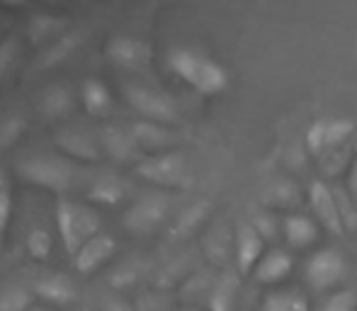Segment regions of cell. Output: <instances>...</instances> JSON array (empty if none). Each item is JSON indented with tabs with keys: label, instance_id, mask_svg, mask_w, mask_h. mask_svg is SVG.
Returning a JSON list of instances; mask_svg holds the SVG:
<instances>
[{
	"label": "cell",
	"instance_id": "cell-1",
	"mask_svg": "<svg viewBox=\"0 0 357 311\" xmlns=\"http://www.w3.org/2000/svg\"><path fill=\"white\" fill-rule=\"evenodd\" d=\"M168 68L199 95H219L229 85V73L212 56L192 47H175L168 52Z\"/></svg>",
	"mask_w": 357,
	"mask_h": 311
},
{
	"label": "cell",
	"instance_id": "cell-2",
	"mask_svg": "<svg viewBox=\"0 0 357 311\" xmlns=\"http://www.w3.org/2000/svg\"><path fill=\"white\" fill-rule=\"evenodd\" d=\"M17 173L22 180L42 190H49V192H56L59 197H63L71 190L75 178V168L71 160L54 153L24 156V158L17 160Z\"/></svg>",
	"mask_w": 357,
	"mask_h": 311
},
{
	"label": "cell",
	"instance_id": "cell-3",
	"mask_svg": "<svg viewBox=\"0 0 357 311\" xmlns=\"http://www.w3.org/2000/svg\"><path fill=\"white\" fill-rule=\"evenodd\" d=\"M56 229L61 236V243L66 253L75 258L80 248L88 243L90 238L100 234V217L90 207L78 202H71L66 197H59L56 202Z\"/></svg>",
	"mask_w": 357,
	"mask_h": 311
},
{
	"label": "cell",
	"instance_id": "cell-4",
	"mask_svg": "<svg viewBox=\"0 0 357 311\" xmlns=\"http://www.w3.org/2000/svg\"><path fill=\"white\" fill-rule=\"evenodd\" d=\"M137 175L165 190H183L192 183L190 165L180 151H165L155 156H146L142 163L134 165Z\"/></svg>",
	"mask_w": 357,
	"mask_h": 311
},
{
	"label": "cell",
	"instance_id": "cell-5",
	"mask_svg": "<svg viewBox=\"0 0 357 311\" xmlns=\"http://www.w3.org/2000/svg\"><path fill=\"white\" fill-rule=\"evenodd\" d=\"M355 134V122L345 117H324L316 119L309 127L304 139V146L309 156L314 158H324V156L338 151V149L350 146V139Z\"/></svg>",
	"mask_w": 357,
	"mask_h": 311
},
{
	"label": "cell",
	"instance_id": "cell-6",
	"mask_svg": "<svg viewBox=\"0 0 357 311\" xmlns=\"http://www.w3.org/2000/svg\"><path fill=\"white\" fill-rule=\"evenodd\" d=\"M304 278L314 292H331L348 278V260L340 250L321 248L306 260Z\"/></svg>",
	"mask_w": 357,
	"mask_h": 311
},
{
	"label": "cell",
	"instance_id": "cell-7",
	"mask_svg": "<svg viewBox=\"0 0 357 311\" xmlns=\"http://www.w3.org/2000/svg\"><path fill=\"white\" fill-rule=\"evenodd\" d=\"M124 95H127V103L137 109L139 114H144L149 122L155 124H175L178 122V105L163 90L149 88V85H139L132 83L124 88Z\"/></svg>",
	"mask_w": 357,
	"mask_h": 311
},
{
	"label": "cell",
	"instance_id": "cell-8",
	"mask_svg": "<svg viewBox=\"0 0 357 311\" xmlns=\"http://www.w3.org/2000/svg\"><path fill=\"white\" fill-rule=\"evenodd\" d=\"M170 212V199L160 192L153 195H144L139 197L132 207L124 212L122 217V227L127 229L129 234L137 236H149L153 232H158L160 224L168 219Z\"/></svg>",
	"mask_w": 357,
	"mask_h": 311
},
{
	"label": "cell",
	"instance_id": "cell-9",
	"mask_svg": "<svg viewBox=\"0 0 357 311\" xmlns=\"http://www.w3.org/2000/svg\"><path fill=\"white\" fill-rule=\"evenodd\" d=\"M107 59L127 71H146L153 63V47L144 39L117 34L107 42Z\"/></svg>",
	"mask_w": 357,
	"mask_h": 311
},
{
	"label": "cell",
	"instance_id": "cell-10",
	"mask_svg": "<svg viewBox=\"0 0 357 311\" xmlns=\"http://www.w3.org/2000/svg\"><path fill=\"white\" fill-rule=\"evenodd\" d=\"M306 199H309V207H311V212H314V219L319 227H324L326 232L338 234V236L345 234L333 188H331L326 180H311L309 190H306Z\"/></svg>",
	"mask_w": 357,
	"mask_h": 311
},
{
	"label": "cell",
	"instance_id": "cell-11",
	"mask_svg": "<svg viewBox=\"0 0 357 311\" xmlns=\"http://www.w3.org/2000/svg\"><path fill=\"white\" fill-rule=\"evenodd\" d=\"M100 146H102L105 153L112 156V158L119 160V163H134L137 165L146 158L144 151L139 149L137 139H134L132 129L117 127V124L105 127L102 132H100Z\"/></svg>",
	"mask_w": 357,
	"mask_h": 311
},
{
	"label": "cell",
	"instance_id": "cell-12",
	"mask_svg": "<svg viewBox=\"0 0 357 311\" xmlns=\"http://www.w3.org/2000/svg\"><path fill=\"white\" fill-rule=\"evenodd\" d=\"M265 241L263 236L255 232V227L250 222H243L236 227L234 236V258L236 268L241 273H253L255 265L260 263V258L265 255Z\"/></svg>",
	"mask_w": 357,
	"mask_h": 311
},
{
	"label": "cell",
	"instance_id": "cell-13",
	"mask_svg": "<svg viewBox=\"0 0 357 311\" xmlns=\"http://www.w3.org/2000/svg\"><path fill=\"white\" fill-rule=\"evenodd\" d=\"M56 142V149L63 151L71 158H80V160H98L102 156V146H100V137H93L88 129L83 127H68L56 132L54 137Z\"/></svg>",
	"mask_w": 357,
	"mask_h": 311
},
{
	"label": "cell",
	"instance_id": "cell-14",
	"mask_svg": "<svg viewBox=\"0 0 357 311\" xmlns=\"http://www.w3.org/2000/svg\"><path fill=\"white\" fill-rule=\"evenodd\" d=\"M117 250V241L107 234H98L95 238H90L83 248L75 253L73 268L80 275H93L95 270H100Z\"/></svg>",
	"mask_w": 357,
	"mask_h": 311
},
{
	"label": "cell",
	"instance_id": "cell-15",
	"mask_svg": "<svg viewBox=\"0 0 357 311\" xmlns=\"http://www.w3.org/2000/svg\"><path fill=\"white\" fill-rule=\"evenodd\" d=\"M85 42V32L83 29H68L63 37H59L54 44H49L42 52V56L37 59V71H52V68L66 63L68 59L83 47Z\"/></svg>",
	"mask_w": 357,
	"mask_h": 311
},
{
	"label": "cell",
	"instance_id": "cell-16",
	"mask_svg": "<svg viewBox=\"0 0 357 311\" xmlns=\"http://www.w3.org/2000/svg\"><path fill=\"white\" fill-rule=\"evenodd\" d=\"M282 236L289 248L306 250L319 241V224H316V219L306 217V214H299V212L284 214Z\"/></svg>",
	"mask_w": 357,
	"mask_h": 311
},
{
	"label": "cell",
	"instance_id": "cell-17",
	"mask_svg": "<svg viewBox=\"0 0 357 311\" xmlns=\"http://www.w3.org/2000/svg\"><path fill=\"white\" fill-rule=\"evenodd\" d=\"M68 32V17L54 13H34L27 20V39L39 47V44L56 42L59 37Z\"/></svg>",
	"mask_w": 357,
	"mask_h": 311
},
{
	"label": "cell",
	"instance_id": "cell-18",
	"mask_svg": "<svg viewBox=\"0 0 357 311\" xmlns=\"http://www.w3.org/2000/svg\"><path fill=\"white\" fill-rule=\"evenodd\" d=\"M132 134L137 139L139 149L144 153H165V151H173L175 146V134L170 129H165L163 124H155L149 122V119H142L132 127Z\"/></svg>",
	"mask_w": 357,
	"mask_h": 311
},
{
	"label": "cell",
	"instance_id": "cell-19",
	"mask_svg": "<svg viewBox=\"0 0 357 311\" xmlns=\"http://www.w3.org/2000/svg\"><path fill=\"white\" fill-rule=\"evenodd\" d=\"M291 268H294L291 253H287L282 248H270L268 253L260 258V263L255 265L253 275L260 285H280L289 278Z\"/></svg>",
	"mask_w": 357,
	"mask_h": 311
},
{
	"label": "cell",
	"instance_id": "cell-20",
	"mask_svg": "<svg viewBox=\"0 0 357 311\" xmlns=\"http://www.w3.org/2000/svg\"><path fill=\"white\" fill-rule=\"evenodd\" d=\"M75 109V95L68 85L54 83L39 95V112L47 119H63Z\"/></svg>",
	"mask_w": 357,
	"mask_h": 311
},
{
	"label": "cell",
	"instance_id": "cell-21",
	"mask_svg": "<svg viewBox=\"0 0 357 311\" xmlns=\"http://www.w3.org/2000/svg\"><path fill=\"white\" fill-rule=\"evenodd\" d=\"M32 292L54 307H66L75 299V285L66 275H47V278H39L34 282Z\"/></svg>",
	"mask_w": 357,
	"mask_h": 311
},
{
	"label": "cell",
	"instance_id": "cell-22",
	"mask_svg": "<svg viewBox=\"0 0 357 311\" xmlns=\"http://www.w3.org/2000/svg\"><path fill=\"white\" fill-rule=\"evenodd\" d=\"M129 188L122 178L112 173H100L98 178L90 183L88 188V199L95 204H105V207H114L127 197Z\"/></svg>",
	"mask_w": 357,
	"mask_h": 311
},
{
	"label": "cell",
	"instance_id": "cell-23",
	"mask_svg": "<svg viewBox=\"0 0 357 311\" xmlns=\"http://www.w3.org/2000/svg\"><path fill=\"white\" fill-rule=\"evenodd\" d=\"M80 100L90 117H107L112 112V93L100 78H85L80 83Z\"/></svg>",
	"mask_w": 357,
	"mask_h": 311
},
{
	"label": "cell",
	"instance_id": "cell-24",
	"mask_svg": "<svg viewBox=\"0 0 357 311\" xmlns=\"http://www.w3.org/2000/svg\"><path fill=\"white\" fill-rule=\"evenodd\" d=\"M263 199L273 212H289L291 214V209L299 207V202H301V190L291 178H278L268 185Z\"/></svg>",
	"mask_w": 357,
	"mask_h": 311
},
{
	"label": "cell",
	"instance_id": "cell-25",
	"mask_svg": "<svg viewBox=\"0 0 357 311\" xmlns=\"http://www.w3.org/2000/svg\"><path fill=\"white\" fill-rule=\"evenodd\" d=\"M260 311H311L309 297L296 287L275 289L260 304Z\"/></svg>",
	"mask_w": 357,
	"mask_h": 311
},
{
	"label": "cell",
	"instance_id": "cell-26",
	"mask_svg": "<svg viewBox=\"0 0 357 311\" xmlns=\"http://www.w3.org/2000/svg\"><path fill=\"white\" fill-rule=\"evenodd\" d=\"M209 209H212V204H209L207 199L195 202V204H190L188 209H183V212L178 214V219H175L173 232H170L173 234V238H188V236H192L204 224Z\"/></svg>",
	"mask_w": 357,
	"mask_h": 311
},
{
	"label": "cell",
	"instance_id": "cell-27",
	"mask_svg": "<svg viewBox=\"0 0 357 311\" xmlns=\"http://www.w3.org/2000/svg\"><path fill=\"white\" fill-rule=\"evenodd\" d=\"M34 297L37 294L24 285H5L0 287V311H29L34 307Z\"/></svg>",
	"mask_w": 357,
	"mask_h": 311
},
{
	"label": "cell",
	"instance_id": "cell-28",
	"mask_svg": "<svg viewBox=\"0 0 357 311\" xmlns=\"http://www.w3.org/2000/svg\"><path fill=\"white\" fill-rule=\"evenodd\" d=\"M236 292H238V280L234 275H224L221 280H216L209 294V311H234Z\"/></svg>",
	"mask_w": 357,
	"mask_h": 311
},
{
	"label": "cell",
	"instance_id": "cell-29",
	"mask_svg": "<svg viewBox=\"0 0 357 311\" xmlns=\"http://www.w3.org/2000/svg\"><path fill=\"white\" fill-rule=\"evenodd\" d=\"M204 250H207V258L219 265H224L226 260H229V253H234V248H231L229 229H226L224 224L214 227L212 232L207 234V238H204Z\"/></svg>",
	"mask_w": 357,
	"mask_h": 311
},
{
	"label": "cell",
	"instance_id": "cell-30",
	"mask_svg": "<svg viewBox=\"0 0 357 311\" xmlns=\"http://www.w3.org/2000/svg\"><path fill=\"white\" fill-rule=\"evenodd\" d=\"M52 232L47 227H32L27 234V241H24V248H27L29 258L32 260H47L52 255Z\"/></svg>",
	"mask_w": 357,
	"mask_h": 311
},
{
	"label": "cell",
	"instance_id": "cell-31",
	"mask_svg": "<svg viewBox=\"0 0 357 311\" xmlns=\"http://www.w3.org/2000/svg\"><path fill=\"white\" fill-rule=\"evenodd\" d=\"M20 59H22V42L17 37L0 39V83L10 78V73L17 68Z\"/></svg>",
	"mask_w": 357,
	"mask_h": 311
},
{
	"label": "cell",
	"instance_id": "cell-32",
	"mask_svg": "<svg viewBox=\"0 0 357 311\" xmlns=\"http://www.w3.org/2000/svg\"><path fill=\"white\" fill-rule=\"evenodd\" d=\"M24 132H27V119L22 114L0 117V151H8L10 146H15Z\"/></svg>",
	"mask_w": 357,
	"mask_h": 311
},
{
	"label": "cell",
	"instance_id": "cell-33",
	"mask_svg": "<svg viewBox=\"0 0 357 311\" xmlns=\"http://www.w3.org/2000/svg\"><path fill=\"white\" fill-rule=\"evenodd\" d=\"M333 195H335V202H338L340 222H343L345 232H353V229H357V207L353 204V199H350L348 190L338 188V185H335Z\"/></svg>",
	"mask_w": 357,
	"mask_h": 311
},
{
	"label": "cell",
	"instance_id": "cell-34",
	"mask_svg": "<svg viewBox=\"0 0 357 311\" xmlns=\"http://www.w3.org/2000/svg\"><path fill=\"white\" fill-rule=\"evenodd\" d=\"M316 311H357V294L353 289H340L333 292L319 304Z\"/></svg>",
	"mask_w": 357,
	"mask_h": 311
},
{
	"label": "cell",
	"instance_id": "cell-35",
	"mask_svg": "<svg viewBox=\"0 0 357 311\" xmlns=\"http://www.w3.org/2000/svg\"><path fill=\"white\" fill-rule=\"evenodd\" d=\"M255 227V232L263 236V241H275L282 232V222L278 219V214L275 212H260L253 217V222H250Z\"/></svg>",
	"mask_w": 357,
	"mask_h": 311
},
{
	"label": "cell",
	"instance_id": "cell-36",
	"mask_svg": "<svg viewBox=\"0 0 357 311\" xmlns=\"http://www.w3.org/2000/svg\"><path fill=\"white\" fill-rule=\"evenodd\" d=\"M10 217H13V195H10V185L0 190V232L10 227Z\"/></svg>",
	"mask_w": 357,
	"mask_h": 311
},
{
	"label": "cell",
	"instance_id": "cell-37",
	"mask_svg": "<svg viewBox=\"0 0 357 311\" xmlns=\"http://www.w3.org/2000/svg\"><path fill=\"white\" fill-rule=\"evenodd\" d=\"M134 280H137V268H134V265H122V268L109 278V282L117 289H122V287H129Z\"/></svg>",
	"mask_w": 357,
	"mask_h": 311
},
{
	"label": "cell",
	"instance_id": "cell-38",
	"mask_svg": "<svg viewBox=\"0 0 357 311\" xmlns=\"http://www.w3.org/2000/svg\"><path fill=\"white\" fill-rule=\"evenodd\" d=\"M348 195H350V199H353V204L357 207V158L353 160V165L348 168Z\"/></svg>",
	"mask_w": 357,
	"mask_h": 311
},
{
	"label": "cell",
	"instance_id": "cell-39",
	"mask_svg": "<svg viewBox=\"0 0 357 311\" xmlns=\"http://www.w3.org/2000/svg\"><path fill=\"white\" fill-rule=\"evenodd\" d=\"M3 188H8V180H5L3 173H0V190H3Z\"/></svg>",
	"mask_w": 357,
	"mask_h": 311
},
{
	"label": "cell",
	"instance_id": "cell-40",
	"mask_svg": "<svg viewBox=\"0 0 357 311\" xmlns=\"http://www.w3.org/2000/svg\"><path fill=\"white\" fill-rule=\"evenodd\" d=\"M29 311H52V309H49V307H32Z\"/></svg>",
	"mask_w": 357,
	"mask_h": 311
},
{
	"label": "cell",
	"instance_id": "cell-41",
	"mask_svg": "<svg viewBox=\"0 0 357 311\" xmlns=\"http://www.w3.org/2000/svg\"><path fill=\"white\" fill-rule=\"evenodd\" d=\"M178 311H199V309H195V307H185V309H178Z\"/></svg>",
	"mask_w": 357,
	"mask_h": 311
},
{
	"label": "cell",
	"instance_id": "cell-42",
	"mask_svg": "<svg viewBox=\"0 0 357 311\" xmlns=\"http://www.w3.org/2000/svg\"><path fill=\"white\" fill-rule=\"evenodd\" d=\"M0 248H3V232H0Z\"/></svg>",
	"mask_w": 357,
	"mask_h": 311
},
{
	"label": "cell",
	"instance_id": "cell-43",
	"mask_svg": "<svg viewBox=\"0 0 357 311\" xmlns=\"http://www.w3.org/2000/svg\"><path fill=\"white\" fill-rule=\"evenodd\" d=\"M80 311H88V309H80Z\"/></svg>",
	"mask_w": 357,
	"mask_h": 311
}]
</instances>
